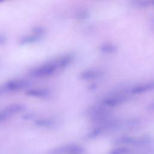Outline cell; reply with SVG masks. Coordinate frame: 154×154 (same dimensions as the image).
Listing matches in <instances>:
<instances>
[{
  "label": "cell",
  "instance_id": "cell-20",
  "mask_svg": "<svg viewBox=\"0 0 154 154\" xmlns=\"http://www.w3.org/2000/svg\"><path fill=\"white\" fill-rule=\"evenodd\" d=\"M153 4H154V1H153Z\"/></svg>",
  "mask_w": 154,
  "mask_h": 154
},
{
  "label": "cell",
  "instance_id": "cell-12",
  "mask_svg": "<svg viewBox=\"0 0 154 154\" xmlns=\"http://www.w3.org/2000/svg\"><path fill=\"white\" fill-rule=\"evenodd\" d=\"M54 123L53 120L48 118H40L35 121V124L40 127H50L53 126Z\"/></svg>",
  "mask_w": 154,
  "mask_h": 154
},
{
  "label": "cell",
  "instance_id": "cell-11",
  "mask_svg": "<svg viewBox=\"0 0 154 154\" xmlns=\"http://www.w3.org/2000/svg\"><path fill=\"white\" fill-rule=\"evenodd\" d=\"M73 55L72 54H66L59 59L57 60L58 64L59 66L60 69H64L67 67L73 61Z\"/></svg>",
  "mask_w": 154,
  "mask_h": 154
},
{
  "label": "cell",
  "instance_id": "cell-17",
  "mask_svg": "<svg viewBox=\"0 0 154 154\" xmlns=\"http://www.w3.org/2000/svg\"><path fill=\"white\" fill-rule=\"evenodd\" d=\"M148 109L150 110H152V111H154V102L152 103L151 104H150L148 106Z\"/></svg>",
  "mask_w": 154,
  "mask_h": 154
},
{
  "label": "cell",
  "instance_id": "cell-6",
  "mask_svg": "<svg viewBox=\"0 0 154 154\" xmlns=\"http://www.w3.org/2000/svg\"><path fill=\"white\" fill-rule=\"evenodd\" d=\"M154 90V80L139 84L130 90L132 94H141Z\"/></svg>",
  "mask_w": 154,
  "mask_h": 154
},
{
  "label": "cell",
  "instance_id": "cell-13",
  "mask_svg": "<svg viewBox=\"0 0 154 154\" xmlns=\"http://www.w3.org/2000/svg\"><path fill=\"white\" fill-rule=\"evenodd\" d=\"M133 5L135 6L136 7L140 8H144L148 7L150 6L151 2L149 1H145V0H140V1H133Z\"/></svg>",
  "mask_w": 154,
  "mask_h": 154
},
{
  "label": "cell",
  "instance_id": "cell-14",
  "mask_svg": "<svg viewBox=\"0 0 154 154\" xmlns=\"http://www.w3.org/2000/svg\"><path fill=\"white\" fill-rule=\"evenodd\" d=\"M128 151L127 149L125 147H119L114 149L112 152H111L110 154H125Z\"/></svg>",
  "mask_w": 154,
  "mask_h": 154
},
{
  "label": "cell",
  "instance_id": "cell-7",
  "mask_svg": "<svg viewBox=\"0 0 154 154\" xmlns=\"http://www.w3.org/2000/svg\"><path fill=\"white\" fill-rule=\"evenodd\" d=\"M103 72L97 69H88L82 71L79 75L81 79L90 81L100 79L103 76Z\"/></svg>",
  "mask_w": 154,
  "mask_h": 154
},
{
  "label": "cell",
  "instance_id": "cell-2",
  "mask_svg": "<svg viewBox=\"0 0 154 154\" xmlns=\"http://www.w3.org/2000/svg\"><path fill=\"white\" fill-rule=\"evenodd\" d=\"M86 113L93 120L104 122L109 119L111 112L109 108L100 103L88 107L86 110Z\"/></svg>",
  "mask_w": 154,
  "mask_h": 154
},
{
  "label": "cell",
  "instance_id": "cell-10",
  "mask_svg": "<svg viewBox=\"0 0 154 154\" xmlns=\"http://www.w3.org/2000/svg\"><path fill=\"white\" fill-rule=\"evenodd\" d=\"M99 49L100 52L105 54H112L117 52V47L112 43H105L100 45Z\"/></svg>",
  "mask_w": 154,
  "mask_h": 154
},
{
  "label": "cell",
  "instance_id": "cell-8",
  "mask_svg": "<svg viewBox=\"0 0 154 154\" xmlns=\"http://www.w3.org/2000/svg\"><path fill=\"white\" fill-rule=\"evenodd\" d=\"M25 94L29 97L45 98L50 95V91L46 88H31L26 90Z\"/></svg>",
  "mask_w": 154,
  "mask_h": 154
},
{
  "label": "cell",
  "instance_id": "cell-3",
  "mask_svg": "<svg viewBox=\"0 0 154 154\" xmlns=\"http://www.w3.org/2000/svg\"><path fill=\"white\" fill-rule=\"evenodd\" d=\"M29 85L30 82L27 80L16 79L10 80L2 85L5 93L7 92H13L21 90L25 88H26Z\"/></svg>",
  "mask_w": 154,
  "mask_h": 154
},
{
  "label": "cell",
  "instance_id": "cell-4",
  "mask_svg": "<svg viewBox=\"0 0 154 154\" xmlns=\"http://www.w3.org/2000/svg\"><path fill=\"white\" fill-rule=\"evenodd\" d=\"M45 31L44 28L40 26L35 27L32 29V31L29 34L26 35L20 38L19 43L20 45L34 43L41 39L45 34Z\"/></svg>",
  "mask_w": 154,
  "mask_h": 154
},
{
  "label": "cell",
  "instance_id": "cell-16",
  "mask_svg": "<svg viewBox=\"0 0 154 154\" xmlns=\"http://www.w3.org/2000/svg\"><path fill=\"white\" fill-rule=\"evenodd\" d=\"M6 42V38L2 34H0V45H4Z\"/></svg>",
  "mask_w": 154,
  "mask_h": 154
},
{
  "label": "cell",
  "instance_id": "cell-1",
  "mask_svg": "<svg viewBox=\"0 0 154 154\" xmlns=\"http://www.w3.org/2000/svg\"><path fill=\"white\" fill-rule=\"evenodd\" d=\"M60 69L57 60L43 64L29 72V75L35 78H46L53 75Z\"/></svg>",
  "mask_w": 154,
  "mask_h": 154
},
{
  "label": "cell",
  "instance_id": "cell-18",
  "mask_svg": "<svg viewBox=\"0 0 154 154\" xmlns=\"http://www.w3.org/2000/svg\"><path fill=\"white\" fill-rule=\"evenodd\" d=\"M5 93V91H4V90L2 87V85H0V94H4Z\"/></svg>",
  "mask_w": 154,
  "mask_h": 154
},
{
  "label": "cell",
  "instance_id": "cell-15",
  "mask_svg": "<svg viewBox=\"0 0 154 154\" xmlns=\"http://www.w3.org/2000/svg\"><path fill=\"white\" fill-rule=\"evenodd\" d=\"M8 118V117L2 111L1 112H0V122L6 120Z\"/></svg>",
  "mask_w": 154,
  "mask_h": 154
},
{
  "label": "cell",
  "instance_id": "cell-5",
  "mask_svg": "<svg viewBox=\"0 0 154 154\" xmlns=\"http://www.w3.org/2000/svg\"><path fill=\"white\" fill-rule=\"evenodd\" d=\"M127 100L128 96L124 93H117L105 97L101 101V103L108 108H111L119 106Z\"/></svg>",
  "mask_w": 154,
  "mask_h": 154
},
{
  "label": "cell",
  "instance_id": "cell-9",
  "mask_svg": "<svg viewBox=\"0 0 154 154\" xmlns=\"http://www.w3.org/2000/svg\"><path fill=\"white\" fill-rule=\"evenodd\" d=\"M25 107L23 105L20 103H13L7 106H6L2 111L8 117L18 114L22 112L24 109Z\"/></svg>",
  "mask_w": 154,
  "mask_h": 154
},
{
  "label": "cell",
  "instance_id": "cell-19",
  "mask_svg": "<svg viewBox=\"0 0 154 154\" xmlns=\"http://www.w3.org/2000/svg\"><path fill=\"white\" fill-rule=\"evenodd\" d=\"M152 27L154 29V19H153V20H152Z\"/></svg>",
  "mask_w": 154,
  "mask_h": 154
}]
</instances>
